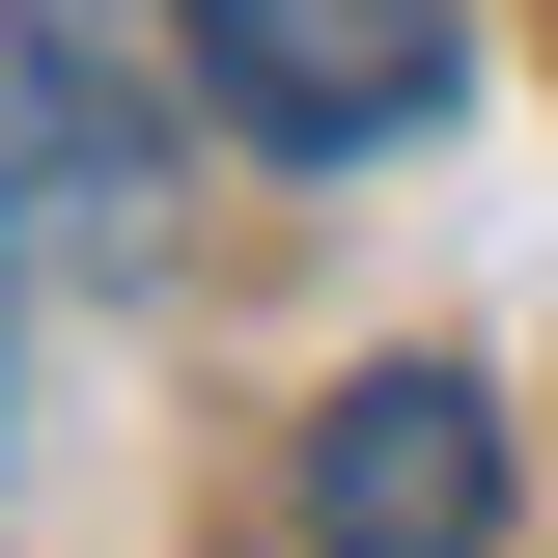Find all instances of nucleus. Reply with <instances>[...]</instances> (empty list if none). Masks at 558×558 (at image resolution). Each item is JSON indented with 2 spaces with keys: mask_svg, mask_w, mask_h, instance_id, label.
I'll return each mask as SVG.
<instances>
[{
  "mask_svg": "<svg viewBox=\"0 0 558 558\" xmlns=\"http://www.w3.org/2000/svg\"><path fill=\"white\" fill-rule=\"evenodd\" d=\"M168 84H196L252 168H391V140L475 84V0H168Z\"/></svg>",
  "mask_w": 558,
  "mask_h": 558,
  "instance_id": "f257e3e1",
  "label": "nucleus"
},
{
  "mask_svg": "<svg viewBox=\"0 0 558 558\" xmlns=\"http://www.w3.org/2000/svg\"><path fill=\"white\" fill-rule=\"evenodd\" d=\"M307 558H502V391L475 363H363L307 418Z\"/></svg>",
  "mask_w": 558,
  "mask_h": 558,
  "instance_id": "f03ea898",
  "label": "nucleus"
},
{
  "mask_svg": "<svg viewBox=\"0 0 558 558\" xmlns=\"http://www.w3.org/2000/svg\"><path fill=\"white\" fill-rule=\"evenodd\" d=\"M140 196V84L84 57L57 0H0V252H57V223H112Z\"/></svg>",
  "mask_w": 558,
  "mask_h": 558,
  "instance_id": "7ed1b4c3",
  "label": "nucleus"
},
{
  "mask_svg": "<svg viewBox=\"0 0 558 558\" xmlns=\"http://www.w3.org/2000/svg\"><path fill=\"white\" fill-rule=\"evenodd\" d=\"M0 391H28V363H0Z\"/></svg>",
  "mask_w": 558,
  "mask_h": 558,
  "instance_id": "20e7f679",
  "label": "nucleus"
}]
</instances>
